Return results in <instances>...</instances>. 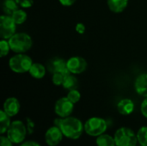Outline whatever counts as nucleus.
I'll use <instances>...</instances> for the list:
<instances>
[{
    "instance_id": "nucleus-18",
    "label": "nucleus",
    "mask_w": 147,
    "mask_h": 146,
    "mask_svg": "<svg viewBox=\"0 0 147 146\" xmlns=\"http://www.w3.org/2000/svg\"><path fill=\"white\" fill-rule=\"evenodd\" d=\"M11 122L9 120V116L3 111H0V133L1 134H3L6 133L10 126Z\"/></svg>"
},
{
    "instance_id": "nucleus-33",
    "label": "nucleus",
    "mask_w": 147,
    "mask_h": 146,
    "mask_svg": "<svg viewBox=\"0 0 147 146\" xmlns=\"http://www.w3.org/2000/svg\"><path fill=\"white\" fill-rule=\"evenodd\" d=\"M116 146H117V145H116Z\"/></svg>"
},
{
    "instance_id": "nucleus-30",
    "label": "nucleus",
    "mask_w": 147,
    "mask_h": 146,
    "mask_svg": "<svg viewBox=\"0 0 147 146\" xmlns=\"http://www.w3.org/2000/svg\"><path fill=\"white\" fill-rule=\"evenodd\" d=\"M59 1L64 6H71L76 2V0H59Z\"/></svg>"
},
{
    "instance_id": "nucleus-29",
    "label": "nucleus",
    "mask_w": 147,
    "mask_h": 146,
    "mask_svg": "<svg viewBox=\"0 0 147 146\" xmlns=\"http://www.w3.org/2000/svg\"><path fill=\"white\" fill-rule=\"evenodd\" d=\"M1 146H12V142L8 137L1 136Z\"/></svg>"
},
{
    "instance_id": "nucleus-31",
    "label": "nucleus",
    "mask_w": 147,
    "mask_h": 146,
    "mask_svg": "<svg viewBox=\"0 0 147 146\" xmlns=\"http://www.w3.org/2000/svg\"><path fill=\"white\" fill-rule=\"evenodd\" d=\"M21 146H40L38 143L34 142V141H27L22 143Z\"/></svg>"
},
{
    "instance_id": "nucleus-11",
    "label": "nucleus",
    "mask_w": 147,
    "mask_h": 146,
    "mask_svg": "<svg viewBox=\"0 0 147 146\" xmlns=\"http://www.w3.org/2000/svg\"><path fill=\"white\" fill-rule=\"evenodd\" d=\"M48 70L53 74L55 72H60L63 73L65 75H69L71 74V72L69 71L68 68H67V64L66 61H65L64 59L56 58L52 59L49 63H48Z\"/></svg>"
},
{
    "instance_id": "nucleus-3",
    "label": "nucleus",
    "mask_w": 147,
    "mask_h": 146,
    "mask_svg": "<svg viewBox=\"0 0 147 146\" xmlns=\"http://www.w3.org/2000/svg\"><path fill=\"white\" fill-rule=\"evenodd\" d=\"M32 65V59L29 56L22 53H18L11 57L9 60L10 70L16 73H25L29 71Z\"/></svg>"
},
{
    "instance_id": "nucleus-16",
    "label": "nucleus",
    "mask_w": 147,
    "mask_h": 146,
    "mask_svg": "<svg viewBox=\"0 0 147 146\" xmlns=\"http://www.w3.org/2000/svg\"><path fill=\"white\" fill-rule=\"evenodd\" d=\"M29 74L36 79H41L46 75V68L43 65L39 63H33L30 70Z\"/></svg>"
},
{
    "instance_id": "nucleus-24",
    "label": "nucleus",
    "mask_w": 147,
    "mask_h": 146,
    "mask_svg": "<svg viewBox=\"0 0 147 146\" xmlns=\"http://www.w3.org/2000/svg\"><path fill=\"white\" fill-rule=\"evenodd\" d=\"M66 97H67L72 103L75 104V103H77V102L80 100L81 95H80V93H79L78 90H77L76 89H71V90H70V91L68 92Z\"/></svg>"
},
{
    "instance_id": "nucleus-12",
    "label": "nucleus",
    "mask_w": 147,
    "mask_h": 146,
    "mask_svg": "<svg viewBox=\"0 0 147 146\" xmlns=\"http://www.w3.org/2000/svg\"><path fill=\"white\" fill-rule=\"evenodd\" d=\"M20 102L15 97H9L5 100L3 103V111L9 116L13 117L16 115L20 111Z\"/></svg>"
},
{
    "instance_id": "nucleus-21",
    "label": "nucleus",
    "mask_w": 147,
    "mask_h": 146,
    "mask_svg": "<svg viewBox=\"0 0 147 146\" xmlns=\"http://www.w3.org/2000/svg\"><path fill=\"white\" fill-rule=\"evenodd\" d=\"M11 17L15 21L16 25H20L24 23L25 21L27 20V13L23 9H18L11 15Z\"/></svg>"
},
{
    "instance_id": "nucleus-5",
    "label": "nucleus",
    "mask_w": 147,
    "mask_h": 146,
    "mask_svg": "<svg viewBox=\"0 0 147 146\" xmlns=\"http://www.w3.org/2000/svg\"><path fill=\"white\" fill-rule=\"evenodd\" d=\"M84 131L86 133L92 137H98L104 133L107 130V122L99 117H92L89 119L84 124Z\"/></svg>"
},
{
    "instance_id": "nucleus-26",
    "label": "nucleus",
    "mask_w": 147,
    "mask_h": 146,
    "mask_svg": "<svg viewBox=\"0 0 147 146\" xmlns=\"http://www.w3.org/2000/svg\"><path fill=\"white\" fill-rule=\"evenodd\" d=\"M17 4L19 5V7L22 8H30L33 6L34 4V1L33 0H16Z\"/></svg>"
},
{
    "instance_id": "nucleus-13",
    "label": "nucleus",
    "mask_w": 147,
    "mask_h": 146,
    "mask_svg": "<svg viewBox=\"0 0 147 146\" xmlns=\"http://www.w3.org/2000/svg\"><path fill=\"white\" fill-rule=\"evenodd\" d=\"M136 92L144 97H147V73L140 75L134 83Z\"/></svg>"
},
{
    "instance_id": "nucleus-19",
    "label": "nucleus",
    "mask_w": 147,
    "mask_h": 146,
    "mask_svg": "<svg viewBox=\"0 0 147 146\" xmlns=\"http://www.w3.org/2000/svg\"><path fill=\"white\" fill-rule=\"evenodd\" d=\"M96 145L97 146H116L115 138H112L108 134L98 136L96 139Z\"/></svg>"
},
{
    "instance_id": "nucleus-25",
    "label": "nucleus",
    "mask_w": 147,
    "mask_h": 146,
    "mask_svg": "<svg viewBox=\"0 0 147 146\" xmlns=\"http://www.w3.org/2000/svg\"><path fill=\"white\" fill-rule=\"evenodd\" d=\"M66 76H67V75H65V74H63V73H60V72H55V73H53V75L52 81H53V84H55V85H57V86L62 85Z\"/></svg>"
},
{
    "instance_id": "nucleus-32",
    "label": "nucleus",
    "mask_w": 147,
    "mask_h": 146,
    "mask_svg": "<svg viewBox=\"0 0 147 146\" xmlns=\"http://www.w3.org/2000/svg\"><path fill=\"white\" fill-rule=\"evenodd\" d=\"M140 146H143V145H140Z\"/></svg>"
},
{
    "instance_id": "nucleus-4",
    "label": "nucleus",
    "mask_w": 147,
    "mask_h": 146,
    "mask_svg": "<svg viewBox=\"0 0 147 146\" xmlns=\"http://www.w3.org/2000/svg\"><path fill=\"white\" fill-rule=\"evenodd\" d=\"M115 140L117 146H136L137 134L127 127H121L115 133Z\"/></svg>"
},
{
    "instance_id": "nucleus-1",
    "label": "nucleus",
    "mask_w": 147,
    "mask_h": 146,
    "mask_svg": "<svg viewBox=\"0 0 147 146\" xmlns=\"http://www.w3.org/2000/svg\"><path fill=\"white\" fill-rule=\"evenodd\" d=\"M54 126L60 128L63 135L71 139H77L81 137L84 126L82 122L74 117H66L61 119H56L54 120Z\"/></svg>"
},
{
    "instance_id": "nucleus-15",
    "label": "nucleus",
    "mask_w": 147,
    "mask_h": 146,
    "mask_svg": "<svg viewBox=\"0 0 147 146\" xmlns=\"http://www.w3.org/2000/svg\"><path fill=\"white\" fill-rule=\"evenodd\" d=\"M128 0H108V5L111 11L115 13L122 12L127 6Z\"/></svg>"
},
{
    "instance_id": "nucleus-2",
    "label": "nucleus",
    "mask_w": 147,
    "mask_h": 146,
    "mask_svg": "<svg viewBox=\"0 0 147 146\" xmlns=\"http://www.w3.org/2000/svg\"><path fill=\"white\" fill-rule=\"evenodd\" d=\"M10 49L16 53H23L28 51L32 45V38L26 33L15 34L11 38L8 40Z\"/></svg>"
},
{
    "instance_id": "nucleus-6",
    "label": "nucleus",
    "mask_w": 147,
    "mask_h": 146,
    "mask_svg": "<svg viewBox=\"0 0 147 146\" xmlns=\"http://www.w3.org/2000/svg\"><path fill=\"white\" fill-rule=\"evenodd\" d=\"M26 134L27 128L21 120H15L11 122L7 131V137L14 144L22 143L25 139Z\"/></svg>"
},
{
    "instance_id": "nucleus-10",
    "label": "nucleus",
    "mask_w": 147,
    "mask_h": 146,
    "mask_svg": "<svg viewBox=\"0 0 147 146\" xmlns=\"http://www.w3.org/2000/svg\"><path fill=\"white\" fill-rule=\"evenodd\" d=\"M63 136V133L61 132L59 127L56 126H52L47 131L45 134L46 143L49 146L58 145L61 142Z\"/></svg>"
},
{
    "instance_id": "nucleus-8",
    "label": "nucleus",
    "mask_w": 147,
    "mask_h": 146,
    "mask_svg": "<svg viewBox=\"0 0 147 146\" xmlns=\"http://www.w3.org/2000/svg\"><path fill=\"white\" fill-rule=\"evenodd\" d=\"M74 103H72L67 97H61L56 102L54 111L59 117L66 118L72 113Z\"/></svg>"
},
{
    "instance_id": "nucleus-9",
    "label": "nucleus",
    "mask_w": 147,
    "mask_h": 146,
    "mask_svg": "<svg viewBox=\"0 0 147 146\" xmlns=\"http://www.w3.org/2000/svg\"><path fill=\"white\" fill-rule=\"evenodd\" d=\"M67 68L71 74H80L84 72L87 68V62L84 59L74 56L70 58L67 61Z\"/></svg>"
},
{
    "instance_id": "nucleus-22",
    "label": "nucleus",
    "mask_w": 147,
    "mask_h": 146,
    "mask_svg": "<svg viewBox=\"0 0 147 146\" xmlns=\"http://www.w3.org/2000/svg\"><path fill=\"white\" fill-rule=\"evenodd\" d=\"M137 138L140 145L147 146V126H143L138 131Z\"/></svg>"
},
{
    "instance_id": "nucleus-20",
    "label": "nucleus",
    "mask_w": 147,
    "mask_h": 146,
    "mask_svg": "<svg viewBox=\"0 0 147 146\" xmlns=\"http://www.w3.org/2000/svg\"><path fill=\"white\" fill-rule=\"evenodd\" d=\"M77 85H78V79L73 74L67 75L64 80L63 84H62L64 89H68V90H71V89H76Z\"/></svg>"
},
{
    "instance_id": "nucleus-23",
    "label": "nucleus",
    "mask_w": 147,
    "mask_h": 146,
    "mask_svg": "<svg viewBox=\"0 0 147 146\" xmlns=\"http://www.w3.org/2000/svg\"><path fill=\"white\" fill-rule=\"evenodd\" d=\"M10 49V46L9 43L8 41V40H4L2 39L0 41V52H1V57H4L6 56Z\"/></svg>"
},
{
    "instance_id": "nucleus-27",
    "label": "nucleus",
    "mask_w": 147,
    "mask_h": 146,
    "mask_svg": "<svg viewBox=\"0 0 147 146\" xmlns=\"http://www.w3.org/2000/svg\"><path fill=\"white\" fill-rule=\"evenodd\" d=\"M140 110L142 114L147 118V97H146V99L142 102L141 103V107H140Z\"/></svg>"
},
{
    "instance_id": "nucleus-14",
    "label": "nucleus",
    "mask_w": 147,
    "mask_h": 146,
    "mask_svg": "<svg viewBox=\"0 0 147 146\" xmlns=\"http://www.w3.org/2000/svg\"><path fill=\"white\" fill-rule=\"evenodd\" d=\"M118 112L122 115H129L134 110V103L130 99H122L117 104Z\"/></svg>"
},
{
    "instance_id": "nucleus-7",
    "label": "nucleus",
    "mask_w": 147,
    "mask_h": 146,
    "mask_svg": "<svg viewBox=\"0 0 147 146\" xmlns=\"http://www.w3.org/2000/svg\"><path fill=\"white\" fill-rule=\"evenodd\" d=\"M16 23L9 15H3L0 17V34L1 38L9 40L16 34Z\"/></svg>"
},
{
    "instance_id": "nucleus-17",
    "label": "nucleus",
    "mask_w": 147,
    "mask_h": 146,
    "mask_svg": "<svg viewBox=\"0 0 147 146\" xmlns=\"http://www.w3.org/2000/svg\"><path fill=\"white\" fill-rule=\"evenodd\" d=\"M19 5L16 0H4L3 3V10L5 15H11L16 9H18Z\"/></svg>"
},
{
    "instance_id": "nucleus-28",
    "label": "nucleus",
    "mask_w": 147,
    "mask_h": 146,
    "mask_svg": "<svg viewBox=\"0 0 147 146\" xmlns=\"http://www.w3.org/2000/svg\"><path fill=\"white\" fill-rule=\"evenodd\" d=\"M75 28H76V31H77L79 34H84V32H85V26H84V24H83L82 22H78V23L76 25Z\"/></svg>"
}]
</instances>
